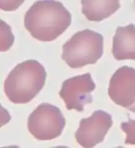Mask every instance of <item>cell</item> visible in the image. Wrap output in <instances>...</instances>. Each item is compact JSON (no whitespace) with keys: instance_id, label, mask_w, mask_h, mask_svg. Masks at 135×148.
I'll list each match as a JSON object with an SVG mask.
<instances>
[{"instance_id":"10","label":"cell","mask_w":135,"mask_h":148,"mask_svg":"<svg viewBox=\"0 0 135 148\" xmlns=\"http://www.w3.org/2000/svg\"><path fill=\"white\" fill-rule=\"evenodd\" d=\"M121 128L126 134L125 144L135 145V120L130 119L121 125Z\"/></svg>"},{"instance_id":"13","label":"cell","mask_w":135,"mask_h":148,"mask_svg":"<svg viewBox=\"0 0 135 148\" xmlns=\"http://www.w3.org/2000/svg\"><path fill=\"white\" fill-rule=\"evenodd\" d=\"M134 3H135V1H134Z\"/></svg>"},{"instance_id":"6","label":"cell","mask_w":135,"mask_h":148,"mask_svg":"<svg viewBox=\"0 0 135 148\" xmlns=\"http://www.w3.org/2000/svg\"><path fill=\"white\" fill-rule=\"evenodd\" d=\"M113 124L112 116L102 110L93 112L91 116L82 119L75 134L77 142L81 146L90 148L102 143Z\"/></svg>"},{"instance_id":"12","label":"cell","mask_w":135,"mask_h":148,"mask_svg":"<svg viewBox=\"0 0 135 148\" xmlns=\"http://www.w3.org/2000/svg\"><path fill=\"white\" fill-rule=\"evenodd\" d=\"M128 109H129L130 111H133V112H135V105H134V106H131V107H130V108H128Z\"/></svg>"},{"instance_id":"1","label":"cell","mask_w":135,"mask_h":148,"mask_svg":"<svg viewBox=\"0 0 135 148\" xmlns=\"http://www.w3.org/2000/svg\"><path fill=\"white\" fill-rule=\"evenodd\" d=\"M71 24V15L62 3L55 0L38 1L28 10L24 25L32 36L41 41H51Z\"/></svg>"},{"instance_id":"7","label":"cell","mask_w":135,"mask_h":148,"mask_svg":"<svg viewBox=\"0 0 135 148\" xmlns=\"http://www.w3.org/2000/svg\"><path fill=\"white\" fill-rule=\"evenodd\" d=\"M108 95L115 104L129 108L135 102V69L128 66L119 68L112 76Z\"/></svg>"},{"instance_id":"4","label":"cell","mask_w":135,"mask_h":148,"mask_svg":"<svg viewBox=\"0 0 135 148\" xmlns=\"http://www.w3.org/2000/svg\"><path fill=\"white\" fill-rule=\"evenodd\" d=\"M65 125V120L60 109L43 103L30 114L27 127L38 140H50L59 137Z\"/></svg>"},{"instance_id":"11","label":"cell","mask_w":135,"mask_h":148,"mask_svg":"<svg viewBox=\"0 0 135 148\" xmlns=\"http://www.w3.org/2000/svg\"><path fill=\"white\" fill-rule=\"evenodd\" d=\"M25 0H0V8L6 12L17 10Z\"/></svg>"},{"instance_id":"8","label":"cell","mask_w":135,"mask_h":148,"mask_svg":"<svg viewBox=\"0 0 135 148\" xmlns=\"http://www.w3.org/2000/svg\"><path fill=\"white\" fill-rule=\"evenodd\" d=\"M112 53L115 59L135 60V25L119 27L113 38Z\"/></svg>"},{"instance_id":"2","label":"cell","mask_w":135,"mask_h":148,"mask_svg":"<svg viewBox=\"0 0 135 148\" xmlns=\"http://www.w3.org/2000/svg\"><path fill=\"white\" fill-rule=\"evenodd\" d=\"M46 78V71L38 61H25L10 73L5 82V94L13 103L25 104L42 90Z\"/></svg>"},{"instance_id":"9","label":"cell","mask_w":135,"mask_h":148,"mask_svg":"<svg viewBox=\"0 0 135 148\" xmlns=\"http://www.w3.org/2000/svg\"><path fill=\"white\" fill-rule=\"evenodd\" d=\"M120 0H81L82 12L89 21L100 22L120 8Z\"/></svg>"},{"instance_id":"3","label":"cell","mask_w":135,"mask_h":148,"mask_svg":"<svg viewBox=\"0 0 135 148\" xmlns=\"http://www.w3.org/2000/svg\"><path fill=\"white\" fill-rule=\"evenodd\" d=\"M62 51V59L71 68L94 64L104 53V38L89 29L79 31L63 45Z\"/></svg>"},{"instance_id":"5","label":"cell","mask_w":135,"mask_h":148,"mask_svg":"<svg viewBox=\"0 0 135 148\" xmlns=\"http://www.w3.org/2000/svg\"><path fill=\"white\" fill-rule=\"evenodd\" d=\"M95 88L91 75L86 73L65 80L62 83L59 94L68 110L83 111L85 106L91 103V93Z\"/></svg>"}]
</instances>
